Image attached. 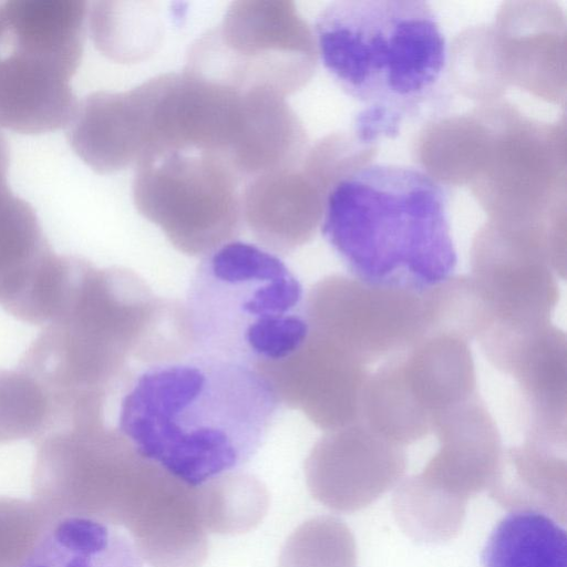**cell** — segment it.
I'll list each match as a JSON object with an SVG mask.
<instances>
[{
    "label": "cell",
    "mask_w": 567,
    "mask_h": 567,
    "mask_svg": "<svg viewBox=\"0 0 567 567\" xmlns=\"http://www.w3.org/2000/svg\"><path fill=\"white\" fill-rule=\"evenodd\" d=\"M90 18L96 48L120 63L146 59L162 41V22L150 2H95Z\"/></svg>",
    "instance_id": "d4e9b609"
},
{
    "label": "cell",
    "mask_w": 567,
    "mask_h": 567,
    "mask_svg": "<svg viewBox=\"0 0 567 567\" xmlns=\"http://www.w3.org/2000/svg\"><path fill=\"white\" fill-rule=\"evenodd\" d=\"M423 293L333 275L310 289L305 300L306 318L310 331L367 365L389 359L427 336Z\"/></svg>",
    "instance_id": "4fadbf2b"
},
{
    "label": "cell",
    "mask_w": 567,
    "mask_h": 567,
    "mask_svg": "<svg viewBox=\"0 0 567 567\" xmlns=\"http://www.w3.org/2000/svg\"><path fill=\"white\" fill-rule=\"evenodd\" d=\"M566 334L551 323L525 338L501 371L518 383L527 410L526 440L566 447Z\"/></svg>",
    "instance_id": "44dd1931"
},
{
    "label": "cell",
    "mask_w": 567,
    "mask_h": 567,
    "mask_svg": "<svg viewBox=\"0 0 567 567\" xmlns=\"http://www.w3.org/2000/svg\"><path fill=\"white\" fill-rule=\"evenodd\" d=\"M22 567H142V558L112 525L64 517L49 525Z\"/></svg>",
    "instance_id": "603a6c76"
},
{
    "label": "cell",
    "mask_w": 567,
    "mask_h": 567,
    "mask_svg": "<svg viewBox=\"0 0 567 567\" xmlns=\"http://www.w3.org/2000/svg\"><path fill=\"white\" fill-rule=\"evenodd\" d=\"M565 450L526 440L504 451L489 495L502 506L544 513L566 523Z\"/></svg>",
    "instance_id": "7402d4cb"
},
{
    "label": "cell",
    "mask_w": 567,
    "mask_h": 567,
    "mask_svg": "<svg viewBox=\"0 0 567 567\" xmlns=\"http://www.w3.org/2000/svg\"><path fill=\"white\" fill-rule=\"evenodd\" d=\"M69 268L70 256L52 251L32 207L0 186V307L23 322L48 323Z\"/></svg>",
    "instance_id": "2e32d148"
},
{
    "label": "cell",
    "mask_w": 567,
    "mask_h": 567,
    "mask_svg": "<svg viewBox=\"0 0 567 567\" xmlns=\"http://www.w3.org/2000/svg\"><path fill=\"white\" fill-rule=\"evenodd\" d=\"M433 433L440 446L423 472L403 482L410 493L463 518L468 497L489 488L504 450L494 420L478 394L446 412Z\"/></svg>",
    "instance_id": "5bb4252c"
},
{
    "label": "cell",
    "mask_w": 567,
    "mask_h": 567,
    "mask_svg": "<svg viewBox=\"0 0 567 567\" xmlns=\"http://www.w3.org/2000/svg\"><path fill=\"white\" fill-rule=\"evenodd\" d=\"M167 307L132 270L73 257L61 303L18 369L48 395L58 425L104 420L107 395L128 382L131 362L154 361Z\"/></svg>",
    "instance_id": "7a4b0ae2"
},
{
    "label": "cell",
    "mask_w": 567,
    "mask_h": 567,
    "mask_svg": "<svg viewBox=\"0 0 567 567\" xmlns=\"http://www.w3.org/2000/svg\"><path fill=\"white\" fill-rule=\"evenodd\" d=\"M51 523L37 503L0 497V567H22Z\"/></svg>",
    "instance_id": "f546056e"
},
{
    "label": "cell",
    "mask_w": 567,
    "mask_h": 567,
    "mask_svg": "<svg viewBox=\"0 0 567 567\" xmlns=\"http://www.w3.org/2000/svg\"><path fill=\"white\" fill-rule=\"evenodd\" d=\"M321 230L353 278L423 293L457 256L443 185L417 167L370 163L328 192Z\"/></svg>",
    "instance_id": "277c9868"
},
{
    "label": "cell",
    "mask_w": 567,
    "mask_h": 567,
    "mask_svg": "<svg viewBox=\"0 0 567 567\" xmlns=\"http://www.w3.org/2000/svg\"><path fill=\"white\" fill-rule=\"evenodd\" d=\"M312 31L324 69L362 106L352 133L364 144L398 136L445 79L449 47L425 1H334Z\"/></svg>",
    "instance_id": "3957f363"
},
{
    "label": "cell",
    "mask_w": 567,
    "mask_h": 567,
    "mask_svg": "<svg viewBox=\"0 0 567 567\" xmlns=\"http://www.w3.org/2000/svg\"><path fill=\"white\" fill-rule=\"evenodd\" d=\"M278 567H355L352 536L338 518H312L288 537Z\"/></svg>",
    "instance_id": "f1b7e54d"
},
{
    "label": "cell",
    "mask_w": 567,
    "mask_h": 567,
    "mask_svg": "<svg viewBox=\"0 0 567 567\" xmlns=\"http://www.w3.org/2000/svg\"><path fill=\"white\" fill-rule=\"evenodd\" d=\"M279 403L256 368L192 352L131 378L117 430L144 457L199 486L252 457Z\"/></svg>",
    "instance_id": "6da1fadb"
},
{
    "label": "cell",
    "mask_w": 567,
    "mask_h": 567,
    "mask_svg": "<svg viewBox=\"0 0 567 567\" xmlns=\"http://www.w3.org/2000/svg\"><path fill=\"white\" fill-rule=\"evenodd\" d=\"M148 102L147 81L122 92L87 95L70 125L72 148L100 174L135 165L145 150Z\"/></svg>",
    "instance_id": "ffe728a7"
},
{
    "label": "cell",
    "mask_w": 567,
    "mask_h": 567,
    "mask_svg": "<svg viewBox=\"0 0 567 567\" xmlns=\"http://www.w3.org/2000/svg\"><path fill=\"white\" fill-rule=\"evenodd\" d=\"M368 391L388 427L419 441L446 412L477 395L471 349L455 337L427 336L390 357L370 375Z\"/></svg>",
    "instance_id": "7c38bea8"
},
{
    "label": "cell",
    "mask_w": 567,
    "mask_h": 567,
    "mask_svg": "<svg viewBox=\"0 0 567 567\" xmlns=\"http://www.w3.org/2000/svg\"><path fill=\"white\" fill-rule=\"evenodd\" d=\"M466 187L488 220L512 225L566 214L565 118L542 121L506 100L482 104Z\"/></svg>",
    "instance_id": "8992f818"
},
{
    "label": "cell",
    "mask_w": 567,
    "mask_h": 567,
    "mask_svg": "<svg viewBox=\"0 0 567 567\" xmlns=\"http://www.w3.org/2000/svg\"><path fill=\"white\" fill-rule=\"evenodd\" d=\"M318 50L295 2L240 0L189 48L184 71L238 90L286 97L313 76Z\"/></svg>",
    "instance_id": "ba28073f"
},
{
    "label": "cell",
    "mask_w": 567,
    "mask_h": 567,
    "mask_svg": "<svg viewBox=\"0 0 567 567\" xmlns=\"http://www.w3.org/2000/svg\"><path fill=\"white\" fill-rule=\"evenodd\" d=\"M54 429L51 402L23 371L0 370V444L37 441Z\"/></svg>",
    "instance_id": "83f0119b"
},
{
    "label": "cell",
    "mask_w": 567,
    "mask_h": 567,
    "mask_svg": "<svg viewBox=\"0 0 567 567\" xmlns=\"http://www.w3.org/2000/svg\"><path fill=\"white\" fill-rule=\"evenodd\" d=\"M9 148L6 140L0 134V186L8 185Z\"/></svg>",
    "instance_id": "4dcf8cb0"
},
{
    "label": "cell",
    "mask_w": 567,
    "mask_h": 567,
    "mask_svg": "<svg viewBox=\"0 0 567 567\" xmlns=\"http://www.w3.org/2000/svg\"><path fill=\"white\" fill-rule=\"evenodd\" d=\"M34 443L33 502L52 522L84 517L123 526L151 461L117 429L65 426Z\"/></svg>",
    "instance_id": "9c48e42d"
},
{
    "label": "cell",
    "mask_w": 567,
    "mask_h": 567,
    "mask_svg": "<svg viewBox=\"0 0 567 567\" xmlns=\"http://www.w3.org/2000/svg\"><path fill=\"white\" fill-rule=\"evenodd\" d=\"M0 54V127L23 134H40L70 126L80 102L66 65L9 41Z\"/></svg>",
    "instance_id": "d6986e66"
},
{
    "label": "cell",
    "mask_w": 567,
    "mask_h": 567,
    "mask_svg": "<svg viewBox=\"0 0 567 567\" xmlns=\"http://www.w3.org/2000/svg\"><path fill=\"white\" fill-rule=\"evenodd\" d=\"M423 297L427 336L445 334L468 342L492 322L491 312L470 276H451L426 290Z\"/></svg>",
    "instance_id": "4316f807"
},
{
    "label": "cell",
    "mask_w": 567,
    "mask_h": 567,
    "mask_svg": "<svg viewBox=\"0 0 567 567\" xmlns=\"http://www.w3.org/2000/svg\"><path fill=\"white\" fill-rule=\"evenodd\" d=\"M453 69L476 103L504 100L508 89L565 106L566 20L549 1L503 2L489 24L468 28L453 45Z\"/></svg>",
    "instance_id": "52a82bcc"
},
{
    "label": "cell",
    "mask_w": 567,
    "mask_h": 567,
    "mask_svg": "<svg viewBox=\"0 0 567 567\" xmlns=\"http://www.w3.org/2000/svg\"><path fill=\"white\" fill-rule=\"evenodd\" d=\"M554 272L566 274L565 220H487L473 239L470 277L491 312L489 326L528 330L550 323L558 300Z\"/></svg>",
    "instance_id": "8fae6325"
},
{
    "label": "cell",
    "mask_w": 567,
    "mask_h": 567,
    "mask_svg": "<svg viewBox=\"0 0 567 567\" xmlns=\"http://www.w3.org/2000/svg\"><path fill=\"white\" fill-rule=\"evenodd\" d=\"M202 519L206 530L238 534L255 527L265 516L269 498L255 477L229 472L197 486Z\"/></svg>",
    "instance_id": "484cf974"
},
{
    "label": "cell",
    "mask_w": 567,
    "mask_h": 567,
    "mask_svg": "<svg viewBox=\"0 0 567 567\" xmlns=\"http://www.w3.org/2000/svg\"><path fill=\"white\" fill-rule=\"evenodd\" d=\"M328 183L307 161L255 176L241 188V216L261 247L290 252L321 225Z\"/></svg>",
    "instance_id": "ac0fdd59"
},
{
    "label": "cell",
    "mask_w": 567,
    "mask_h": 567,
    "mask_svg": "<svg viewBox=\"0 0 567 567\" xmlns=\"http://www.w3.org/2000/svg\"><path fill=\"white\" fill-rule=\"evenodd\" d=\"M305 300L275 252L231 240L204 256L183 306L195 352L257 369L303 343Z\"/></svg>",
    "instance_id": "5b68a950"
},
{
    "label": "cell",
    "mask_w": 567,
    "mask_h": 567,
    "mask_svg": "<svg viewBox=\"0 0 567 567\" xmlns=\"http://www.w3.org/2000/svg\"><path fill=\"white\" fill-rule=\"evenodd\" d=\"M406 464L401 445L361 421L329 431L305 465L311 495L337 511L364 506L399 481Z\"/></svg>",
    "instance_id": "e0dca14e"
},
{
    "label": "cell",
    "mask_w": 567,
    "mask_h": 567,
    "mask_svg": "<svg viewBox=\"0 0 567 567\" xmlns=\"http://www.w3.org/2000/svg\"><path fill=\"white\" fill-rule=\"evenodd\" d=\"M482 561L484 567H567L566 529L544 513L513 511L491 533Z\"/></svg>",
    "instance_id": "cb8c5ba5"
},
{
    "label": "cell",
    "mask_w": 567,
    "mask_h": 567,
    "mask_svg": "<svg viewBox=\"0 0 567 567\" xmlns=\"http://www.w3.org/2000/svg\"><path fill=\"white\" fill-rule=\"evenodd\" d=\"M279 402L301 411L329 432L360 421L369 372L363 363L326 337L309 330L289 357L257 368Z\"/></svg>",
    "instance_id": "9a60e30c"
},
{
    "label": "cell",
    "mask_w": 567,
    "mask_h": 567,
    "mask_svg": "<svg viewBox=\"0 0 567 567\" xmlns=\"http://www.w3.org/2000/svg\"><path fill=\"white\" fill-rule=\"evenodd\" d=\"M243 186L219 155L175 150L136 163L132 194L138 213L177 250L205 256L238 235Z\"/></svg>",
    "instance_id": "30bf717a"
}]
</instances>
